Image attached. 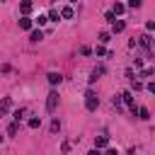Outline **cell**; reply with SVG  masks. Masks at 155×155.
I'll return each mask as SVG.
<instances>
[{"mask_svg":"<svg viewBox=\"0 0 155 155\" xmlns=\"http://www.w3.org/2000/svg\"><path fill=\"white\" fill-rule=\"evenodd\" d=\"M104 19H107V22H114V19H116V15H114V12H107V15H104Z\"/></svg>","mask_w":155,"mask_h":155,"instance_id":"cb8c5ba5","label":"cell"},{"mask_svg":"<svg viewBox=\"0 0 155 155\" xmlns=\"http://www.w3.org/2000/svg\"><path fill=\"white\" fill-rule=\"evenodd\" d=\"M46 22H48V17H46V15H39V19H36V24H39V27H44Z\"/></svg>","mask_w":155,"mask_h":155,"instance_id":"44dd1931","label":"cell"},{"mask_svg":"<svg viewBox=\"0 0 155 155\" xmlns=\"http://www.w3.org/2000/svg\"><path fill=\"white\" fill-rule=\"evenodd\" d=\"M31 7H34V5H31V0H22V2H19V12H22V15H29V12H31Z\"/></svg>","mask_w":155,"mask_h":155,"instance_id":"8992f818","label":"cell"},{"mask_svg":"<svg viewBox=\"0 0 155 155\" xmlns=\"http://www.w3.org/2000/svg\"><path fill=\"white\" fill-rule=\"evenodd\" d=\"M138 44H140V46H148V44H150V36H148V34H145V36H140V41H138Z\"/></svg>","mask_w":155,"mask_h":155,"instance_id":"603a6c76","label":"cell"},{"mask_svg":"<svg viewBox=\"0 0 155 155\" xmlns=\"http://www.w3.org/2000/svg\"><path fill=\"white\" fill-rule=\"evenodd\" d=\"M109 41H111V34L109 31H102L99 34V44H109Z\"/></svg>","mask_w":155,"mask_h":155,"instance_id":"2e32d148","label":"cell"},{"mask_svg":"<svg viewBox=\"0 0 155 155\" xmlns=\"http://www.w3.org/2000/svg\"><path fill=\"white\" fill-rule=\"evenodd\" d=\"M19 29H31V19H29V15H22V19H19Z\"/></svg>","mask_w":155,"mask_h":155,"instance_id":"8fae6325","label":"cell"},{"mask_svg":"<svg viewBox=\"0 0 155 155\" xmlns=\"http://www.w3.org/2000/svg\"><path fill=\"white\" fill-rule=\"evenodd\" d=\"M121 102H126L128 107H136V104H133V94H131L128 90H126V92H121Z\"/></svg>","mask_w":155,"mask_h":155,"instance_id":"7c38bea8","label":"cell"},{"mask_svg":"<svg viewBox=\"0 0 155 155\" xmlns=\"http://www.w3.org/2000/svg\"><path fill=\"white\" fill-rule=\"evenodd\" d=\"M10 107H12V99H10V97H5V99H2V104H0V116H5V111H7Z\"/></svg>","mask_w":155,"mask_h":155,"instance_id":"4fadbf2b","label":"cell"},{"mask_svg":"<svg viewBox=\"0 0 155 155\" xmlns=\"http://www.w3.org/2000/svg\"><path fill=\"white\" fill-rule=\"evenodd\" d=\"M24 114H27L24 109H15V114H12V116H15V121H22V119H24Z\"/></svg>","mask_w":155,"mask_h":155,"instance_id":"d6986e66","label":"cell"},{"mask_svg":"<svg viewBox=\"0 0 155 155\" xmlns=\"http://www.w3.org/2000/svg\"><path fill=\"white\" fill-rule=\"evenodd\" d=\"M46 78H48V82H51V85H53V87H56V85H61V82H63V75H61V73H48V75H46Z\"/></svg>","mask_w":155,"mask_h":155,"instance_id":"5b68a950","label":"cell"},{"mask_svg":"<svg viewBox=\"0 0 155 155\" xmlns=\"http://www.w3.org/2000/svg\"><path fill=\"white\" fill-rule=\"evenodd\" d=\"M17 128H19V121H12V124L7 126V136H15V133H17Z\"/></svg>","mask_w":155,"mask_h":155,"instance_id":"9a60e30c","label":"cell"},{"mask_svg":"<svg viewBox=\"0 0 155 155\" xmlns=\"http://www.w3.org/2000/svg\"><path fill=\"white\" fill-rule=\"evenodd\" d=\"M153 48H155V41H153Z\"/></svg>","mask_w":155,"mask_h":155,"instance_id":"f546056e","label":"cell"},{"mask_svg":"<svg viewBox=\"0 0 155 155\" xmlns=\"http://www.w3.org/2000/svg\"><path fill=\"white\" fill-rule=\"evenodd\" d=\"M0 2H5V0H0Z\"/></svg>","mask_w":155,"mask_h":155,"instance_id":"4dcf8cb0","label":"cell"},{"mask_svg":"<svg viewBox=\"0 0 155 155\" xmlns=\"http://www.w3.org/2000/svg\"><path fill=\"white\" fill-rule=\"evenodd\" d=\"M58 17H61V12H58V10H51V15H48V19H53V22H58Z\"/></svg>","mask_w":155,"mask_h":155,"instance_id":"ffe728a7","label":"cell"},{"mask_svg":"<svg viewBox=\"0 0 155 155\" xmlns=\"http://www.w3.org/2000/svg\"><path fill=\"white\" fill-rule=\"evenodd\" d=\"M68 2H78V0H68Z\"/></svg>","mask_w":155,"mask_h":155,"instance_id":"83f0119b","label":"cell"},{"mask_svg":"<svg viewBox=\"0 0 155 155\" xmlns=\"http://www.w3.org/2000/svg\"><path fill=\"white\" fill-rule=\"evenodd\" d=\"M0 143H2V136H0Z\"/></svg>","mask_w":155,"mask_h":155,"instance_id":"f1b7e54d","label":"cell"},{"mask_svg":"<svg viewBox=\"0 0 155 155\" xmlns=\"http://www.w3.org/2000/svg\"><path fill=\"white\" fill-rule=\"evenodd\" d=\"M148 92H150V94H155V82H148Z\"/></svg>","mask_w":155,"mask_h":155,"instance_id":"4316f807","label":"cell"},{"mask_svg":"<svg viewBox=\"0 0 155 155\" xmlns=\"http://www.w3.org/2000/svg\"><path fill=\"white\" fill-rule=\"evenodd\" d=\"M107 145H109V138H107V136L94 138V148H97V150H102V148H107Z\"/></svg>","mask_w":155,"mask_h":155,"instance_id":"52a82bcc","label":"cell"},{"mask_svg":"<svg viewBox=\"0 0 155 155\" xmlns=\"http://www.w3.org/2000/svg\"><path fill=\"white\" fill-rule=\"evenodd\" d=\"M56 107H58V92H56V90H51V92L46 94V111H48V114H53V111H56Z\"/></svg>","mask_w":155,"mask_h":155,"instance_id":"7a4b0ae2","label":"cell"},{"mask_svg":"<svg viewBox=\"0 0 155 155\" xmlns=\"http://www.w3.org/2000/svg\"><path fill=\"white\" fill-rule=\"evenodd\" d=\"M73 15H75V12H73V7H70V5L61 7V17H63V19H73Z\"/></svg>","mask_w":155,"mask_h":155,"instance_id":"9c48e42d","label":"cell"},{"mask_svg":"<svg viewBox=\"0 0 155 155\" xmlns=\"http://www.w3.org/2000/svg\"><path fill=\"white\" fill-rule=\"evenodd\" d=\"M29 39L36 44V41H41V39H44V31H41V29H31V31H29Z\"/></svg>","mask_w":155,"mask_h":155,"instance_id":"30bf717a","label":"cell"},{"mask_svg":"<svg viewBox=\"0 0 155 155\" xmlns=\"http://www.w3.org/2000/svg\"><path fill=\"white\" fill-rule=\"evenodd\" d=\"M128 7H131V10H138V7H140V0H128Z\"/></svg>","mask_w":155,"mask_h":155,"instance_id":"7402d4cb","label":"cell"},{"mask_svg":"<svg viewBox=\"0 0 155 155\" xmlns=\"http://www.w3.org/2000/svg\"><path fill=\"white\" fill-rule=\"evenodd\" d=\"M85 107H87V111H94V109L99 107V97H97L94 90H87V92H85Z\"/></svg>","mask_w":155,"mask_h":155,"instance_id":"6da1fadb","label":"cell"},{"mask_svg":"<svg viewBox=\"0 0 155 155\" xmlns=\"http://www.w3.org/2000/svg\"><path fill=\"white\" fill-rule=\"evenodd\" d=\"M136 111H138V119H143V121H148V119H150V111H148L145 107H138Z\"/></svg>","mask_w":155,"mask_h":155,"instance_id":"5bb4252c","label":"cell"},{"mask_svg":"<svg viewBox=\"0 0 155 155\" xmlns=\"http://www.w3.org/2000/svg\"><path fill=\"white\" fill-rule=\"evenodd\" d=\"M124 29H126V22L116 17V19L111 22V34H119V31H124Z\"/></svg>","mask_w":155,"mask_h":155,"instance_id":"3957f363","label":"cell"},{"mask_svg":"<svg viewBox=\"0 0 155 155\" xmlns=\"http://www.w3.org/2000/svg\"><path fill=\"white\" fill-rule=\"evenodd\" d=\"M39 126H41V119L39 116H31L29 119V128H39Z\"/></svg>","mask_w":155,"mask_h":155,"instance_id":"e0dca14e","label":"cell"},{"mask_svg":"<svg viewBox=\"0 0 155 155\" xmlns=\"http://www.w3.org/2000/svg\"><path fill=\"white\" fill-rule=\"evenodd\" d=\"M104 73H107V68H104V65H97V68H94V70H92V75H90V82H94V80H97V78H102V75H104Z\"/></svg>","mask_w":155,"mask_h":155,"instance_id":"277c9868","label":"cell"},{"mask_svg":"<svg viewBox=\"0 0 155 155\" xmlns=\"http://www.w3.org/2000/svg\"><path fill=\"white\" fill-rule=\"evenodd\" d=\"M148 75H153V68H145V70L140 73V78H148Z\"/></svg>","mask_w":155,"mask_h":155,"instance_id":"484cf974","label":"cell"},{"mask_svg":"<svg viewBox=\"0 0 155 155\" xmlns=\"http://www.w3.org/2000/svg\"><path fill=\"white\" fill-rule=\"evenodd\" d=\"M94 53H97V56H109V51L104 48V44H99V46L94 48Z\"/></svg>","mask_w":155,"mask_h":155,"instance_id":"ac0fdd59","label":"cell"},{"mask_svg":"<svg viewBox=\"0 0 155 155\" xmlns=\"http://www.w3.org/2000/svg\"><path fill=\"white\" fill-rule=\"evenodd\" d=\"M111 12H114L116 17H121V15L126 12V5H124V2H114V7H111Z\"/></svg>","mask_w":155,"mask_h":155,"instance_id":"ba28073f","label":"cell"},{"mask_svg":"<svg viewBox=\"0 0 155 155\" xmlns=\"http://www.w3.org/2000/svg\"><path fill=\"white\" fill-rule=\"evenodd\" d=\"M80 53H82V56H90V53H92V48H90V46H82V48H80Z\"/></svg>","mask_w":155,"mask_h":155,"instance_id":"d4e9b609","label":"cell"}]
</instances>
